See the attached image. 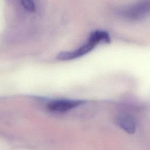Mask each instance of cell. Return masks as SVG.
Returning a JSON list of instances; mask_svg holds the SVG:
<instances>
[{"mask_svg": "<svg viewBox=\"0 0 150 150\" xmlns=\"http://www.w3.org/2000/svg\"><path fill=\"white\" fill-rule=\"evenodd\" d=\"M110 42V36L107 32L97 30L90 34L86 43L74 50L60 52L58 54L57 58L60 60L64 61L75 59L89 53L98 43H109Z\"/></svg>", "mask_w": 150, "mask_h": 150, "instance_id": "6da1fadb", "label": "cell"}, {"mask_svg": "<svg viewBox=\"0 0 150 150\" xmlns=\"http://www.w3.org/2000/svg\"><path fill=\"white\" fill-rule=\"evenodd\" d=\"M121 15L130 21H139L150 15V0H138L121 11Z\"/></svg>", "mask_w": 150, "mask_h": 150, "instance_id": "7a4b0ae2", "label": "cell"}, {"mask_svg": "<svg viewBox=\"0 0 150 150\" xmlns=\"http://www.w3.org/2000/svg\"><path fill=\"white\" fill-rule=\"evenodd\" d=\"M84 103L85 101L83 100L59 99L50 101L47 105V108L49 110L53 112H64Z\"/></svg>", "mask_w": 150, "mask_h": 150, "instance_id": "3957f363", "label": "cell"}, {"mask_svg": "<svg viewBox=\"0 0 150 150\" xmlns=\"http://www.w3.org/2000/svg\"><path fill=\"white\" fill-rule=\"evenodd\" d=\"M117 125L129 134H133L137 129V123L134 118L128 114H121L116 118Z\"/></svg>", "mask_w": 150, "mask_h": 150, "instance_id": "277c9868", "label": "cell"}, {"mask_svg": "<svg viewBox=\"0 0 150 150\" xmlns=\"http://www.w3.org/2000/svg\"><path fill=\"white\" fill-rule=\"evenodd\" d=\"M22 6L27 10L33 12L35 10V6L32 0H21Z\"/></svg>", "mask_w": 150, "mask_h": 150, "instance_id": "5b68a950", "label": "cell"}]
</instances>
